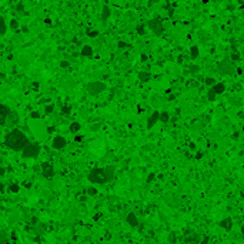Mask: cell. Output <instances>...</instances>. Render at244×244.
Instances as JSON below:
<instances>
[{"instance_id": "obj_16", "label": "cell", "mask_w": 244, "mask_h": 244, "mask_svg": "<svg viewBox=\"0 0 244 244\" xmlns=\"http://www.w3.org/2000/svg\"><path fill=\"white\" fill-rule=\"evenodd\" d=\"M137 77H139V80H140V82L147 83V82H150V79H151V74H150L149 71H139Z\"/></svg>"}, {"instance_id": "obj_9", "label": "cell", "mask_w": 244, "mask_h": 244, "mask_svg": "<svg viewBox=\"0 0 244 244\" xmlns=\"http://www.w3.org/2000/svg\"><path fill=\"white\" fill-rule=\"evenodd\" d=\"M10 113H12V110L6 106V104H2V114H0V123L3 124V126H6V121H7L9 116H10Z\"/></svg>"}, {"instance_id": "obj_31", "label": "cell", "mask_w": 244, "mask_h": 244, "mask_svg": "<svg viewBox=\"0 0 244 244\" xmlns=\"http://www.w3.org/2000/svg\"><path fill=\"white\" fill-rule=\"evenodd\" d=\"M9 190L12 191V193H19V186H17V184H10Z\"/></svg>"}, {"instance_id": "obj_29", "label": "cell", "mask_w": 244, "mask_h": 244, "mask_svg": "<svg viewBox=\"0 0 244 244\" xmlns=\"http://www.w3.org/2000/svg\"><path fill=\"white\" fill-rule=\"evenodd\" d=\"M137 33L140 34V36H144V34H146V30H144V25H140V26H137Z\"/></svg>"}, {"instance_id": "obj_21", "label": "cell", "mask_w": 244, "mask_h": 244, "mask_svg": "<svg viewBox=\"0 0 244 244\" xmlns=\"http://www.w3.org/2000/svg\"><path fill=\"white\" fill-rule=\"evenodd\" d=\"M170 120V113L169 112H162L160 113V121L162 123H167Z\"/></svg>"}, {"instance_id": "obj_8", "label": "cell", "mask_w": 244, "mask_h": 244, "mask_svg": "<svg viewBox=\"0 0 244 244\" xmlns=\"http://www.w3.org/2000/svg\"><path fill=\"white\" fill-rule=\"evenodd\" d=\"M41 173H43V176L47 177V178L53 177L54 170H53V167H51V164H50V163H43V164H41Z\"/></svg>"}, {"instance_id": "obj_30", "label": "cell", "mask_w": 244, "mask_h": 244, "mask_svg": "<svg viewBox=\"0 0 244 244\" xmlns=\"http://www.w3.org/2000/svg\"><path fill=\"white\" fill-rule=\"evenodd\" d=\"M97 34H99L97 30H87V36L89 37H97Z\"/></svg>"}, {"instance_id": "obj_20", "label": "cell", "mask_w": 244, "mask_h": 244, "mask_svg": "<svg viewBox=\"0 0 244 244\" xmlns=\"http://www.w3.org/2000/svg\"><path fill=\"white\" fill-rule=\"evenodd\" d=\"M80 123H77V121H73V123L70 124V127H69V130H70L71 133H77V132H80Z\"/></svg>"}, {"instance_id": "obj_15", "label": "cell", "mask_w": 244, "mask_h": 244, "mask_svg": "<svg viewBox=\"0 0 244 244\" xmlns=\"http://www.w3.org/2000/svg\"><path fill=\"white\" fill-rule=\"evenodd\" d=\"M83 57H91L93 56V49H91V46H83L82 47V51H80Z\"/></svg>"}, {"instance_id": "obj_41", "label": "cell", "mask_w": 244, "mask_h": 244, "mask_svg": "<svg viewBox=\"0 0 244 244\" xmlns=\"http://www.w3.org/2000/svg\"><path fill=\"white\" fill-rule=\"evenodd\" d=\"M147 60V56L146 54H141V62H146Z\"/></svg>"}, {"instance_id": "obj_45", "label": "cell", "mask_w": 244, "mask_h": 244, "mask_svg": "<svg viewBox=\"0 0 244 244\" xmlns=\"http://www.w3.org/2000/svg\"><path fill=\"white\" fill-rule=\"evenodd\" d=\"M243 70H244V67H243Z\"/></svg>"}, {"instance_id": "obj_5", "label": "cell", "mask_w": 244, "mask_h": 244, "mask_svg": "<svg viewBox=\"0 0 244 244\" xmlns=\"http://www.w3.org/2000/svg\"><path fill=\"white\" fill-rule=\"evenodd\" d=\"M106 89H107V87H106V84H104L103 82H90V83H87V86H86L87 93L91 96L100 94V93H103Z\"/></svg>"}, {"instance_id": "obj_28", "label": "cell", "mask_w": 244, "mask_h": 244, "mask_svg": "<svg viewBox=\"0 0 244 244\" xmlns=\"http://www.w3.org/2000/svg\"><path fill=\"white\" fill-rule=\"evenodd\" d=\"M6 30H7V26H6V21H4V19L2 17V32H0V34H2V36H4V34H6Z\"/></svg>"}, {"instance_id": "obj_22", "label": "cell", "mask_w": 244, "mask_h": 244, "mask_svg": "<svg viewBox=\"0 0 244 244\" xmlns=\"http://www.w3.org/2000/svg\"><path fill=\"white\" fill-rule=\"evenodd\" d=\"M207 99L210 100V101H214V100L217 99V94H215L214 91H213V90H211V89H210V90L207 91Z\"/></svg>"}, {"instance_id": "obj_42", "label": "cell", "mask_w": 244, "mask_h": 244, "mask_svg": "<svg viewBox=\"0 0 244 244\" xmlns=\"http://www.w3.org/2000/svg\"><path fill=\"white\" fill-rule=\"evenodd\" d=\"M44 23H46V25H51V21H50V19H46V20H44Z\"/></svg>"}, {"instance_id": "obj_18", "label": "cell", "mask_w": 244, "mask_h": 244, "mask_svg": "<svg viewBox=\"0 0 244 244\" xmlns=\"http://www.w3.org/2000/svg\"><path fill=\"white\" fill-rule=\"evenodd\" d=\"M112 12H110V9L109 6H103V10H101V20H107L109 17H110Z\"/></svg>"}, {"instance_id": "obj_6", "label": "cell", "mask_w": 244, "mask_h": 244, "mask_svg": "<svg viewBox=\"0 0 244 244\" xmlns=\"http://www.w3.org/2000/svg\"><path fill=\"white\" fill-rule=\"evenodd\" d=\"M146 26H147L156 36H160V34L164 33V26H163L160 19H150V20L146 23Z\"/></svg>"}, {"instance_id": "obj_36", "label": "cell", "mask_w": 244, "mask_h": 244, "mask_svg": "<svg viewBox=\"0 0 244 244\" xmlns=\"http://www.w3.org/2000/svg\"><path fill=\"white\" fill-rule=\"evenodd\" d=\"M190 69H191V70H190L191 73H197V71H199V69H200V67H199V66H191Z\"/></svg>"}, {"instance_id": "obj_13", "label": "cell", "mask_w": 244, "mask_h": 244, "mask_svg": "<svg viewBox=\"0 0 244 244\" xmlns=\"http://www.w3.org/2000/svg\"><path fill=\"white\" fill-rule=\"evenodd\" d=\"M126 221H127L132 227H137V224H139V220H137V215L134 213H128L127 217H126Z\"/></svg>"}, {"instance_id": "obj_24", "label": "cell", "mask_w": 244, "mask_h": 244, "mask_svg": "<svg viewBox=\"0 0 244 244\" xmlns=\"http://www.w3.org/2000/svg\"><path fill=\"white\" fill-rule=\"evenodd\" d=\"M10 29H12V30L19 29V21H17L16 19H12V20H10Z\"/></svg>"}, {"instance_id": "obj_12", "label": "cell", "mask_w": 244, "mask_h": 244, "mask_svg": "<svg viewBox=\"0 0 244 244\" xmlns=\"http://www.w3.org/2000/svg\"><path fill=\"white\" fill-rule=\"evenodd\" d=\"M19 114H17L16 112H12L10 113V116H9L7 121H6V126H16L17 123H19Z\"/></svg>"}, {"instance_id": "obj_3", "label": "cell", "mask_w": 244, "mask_h": 244, "mask_svg": "<svg viewBox=\"0 0 244 244\" xmlns=\"http://www.w3.org/2000/svg\"><path fill=\"white\" fill-rule=\"evenodd\" d=\"M217 70H219L220 74H223V76H233L234 73H237V67L233 64L231 59L226 57L217 64Z\"/></svg>"}, {"instance_id": "obj_2", "label": "cell", "mask_w": 244, "mask_h": 244, "mask_svg": "<svg viewBox=\"0 0 244 244\" xmlns=\"http://www.w3.org/2000/svg\"><path fill=\"white\" fill-rule=\"evenodd\" d=\"M89 181L93 184H104L109 181L107 173H106V167L104 169H93L89 173Z\"/></svg>"}, {"instance_id": "obj_34", "label": "cell", "mask_w": 244, "mask_h": 244, "mask_svg": "<svg viewBox=\"0 0 244 244\" xmlns=\"http://www.w3.org/2000/svg\"><path fill=\"white\" fill-rule=\"evenodd\" d=\"M231 60H233V62H237V60H240V56H238L237 53H233L231 54Z\"/></svg>"}, {"instance_id": "obj_43", "label": "cell", "mask_w": 244, "mask_h": 244, "mask_svg": "<svg viewBox=\"0 0 244 244\" xmlns=\"http://www.w3.org/2000/svg\"><path fill=\"white\" fill-rule=\"evenodd\" d=\"M241 234H243V238H244V226H241Z\"/></svg>"}, {"instance_id": "obj_33", "label": "cell", "mask_w": 244, "mask_h": 244, "mask_svg": "<svg viewBox=\"0 0 244 244\" xmlns=\"http://www.w3.org/2000/svg\"><path fill=\"white\" fill-rule=\"evenodd\" d=\"M69 66H70V64H69V62H67V60H63V62L60 63V67H63V69H67Z\"/></svg>"}, {"instance_id": "obj_10", "label": "cell", "mask_w": 244, "mask_h": 244, "mask_svg": "<svg viewBox=\"0 0 244 244\" xmlns=\"http://www.w3.org/2000/svg\"><path fill=\"white\" fill-rule=\"evenodd\" d=\"M158 120H160V112H153L151 114H150L149 120H147V127L149 128L154 127V124L157 123Z\"/></svg>"}, {"instance_id": "obj_19", "label": "cell", "mask_w": 244, "mask_h": 244, "mask_svg": "<svg viewBox=\"0 0 244 244\" xmlns=\"http://www.w3.org/2000/svg\"><path fill=\"white\" fill-rule=\"evenodd\" d=\"M199 54H200V50L197 46H191V49H190V56L191 59H197L199 57Z\"/></svg>"}, {"instance_id": "obj_23", "label": "cell", "mask_w": 244, "mask_h": 244, "mask_svg": "<svg viewBox=\"0 0 244 244\" xmlns=\"http://www.w3.org/2000/svg\"><path fill=\"white\" fill-rule=\"evenodd\" d=\"M204 83H206L207 86H211V87H213L215 83H217V80H215L214 77H207V79L204 80Z\"/></svg>"}, {"instance_id": "obj_1", "label": "cell", "mask_w": 244, "mask_h": 244, "mask_svg": "<svg viewBox=\"0 0 244 244\" xmlns=\"http://www.w3.org/2000/svg\"><path fill=\"white\" fill-rule=\"evenodd\" d=\"M29 143L30 141L27 139V136L21 130H17V128L9 132L6 134V137H4V144L7 146L9 149L14 150V151H23V149Z\"/></svg>"}, {"instance_id": "obj_44", "label": "cell", "mask_w": 244, "mask_h": 244, "mask_svg": "<svg viewBox=\"0 0 244 244\" xmlns=\"http://www.w3.org/2000/svg\"><path fill=\"white\" fill-rule=\"evenodd\" d=\"M207 243H208V238H207V237H206V238H204V240H203V244H207Z\"/></svg>"}, {"instance_id": "obj_38", "label": "cell", "mask_w": 244, "mask_h": 244, "mask_svg": "<svg viewBox=\"0 0 244 244\" xmlns=\"http://www.w3.org/2000/svg\"><path fill=\"white\" fill-rule=\"evenodd\" d=\"M32 117H33V119H39L40 116H39V113H37V112H33V113H32Z\"/></svg>"}, {"instance_id": "obj_7", "label": "cell", "mask_w": 244, "mask_h": 244, "mask_svg": "<svg viewBox=\"0 0 244 244\" xmlns=\"http://www.w3.org/2000/svg\"><path fill=\"white\" fill-rule=\"evenodd\" d=\"M66 144H67V140H66V139H64L63 136H56V137L53 139V143H51L53 149H56V150L64 149V147H66Z\"/></svg>"}, {"instance_id": "obj_25", "label": "cell", "mask_w": 244, "mask_h": 244, "mask_svg": "<svg viewBox=\"0 0 244 244\" xmlns=\"http://www.w3.org/2000/svg\"><path fill=\"white\" fill-rule=\"evenodd\" d=\"M70 112H71V107L70 106H67V104H64L62 107V113L64 114V116H67V114H70Z\"/></svg>"}, {"instance_id": "obj_40", "label": "cell", "mask_w": 244, "mask_h": 244, "mask_svg": "<svg viewBox=\"0 0 244 244\" xmlns=\"http://www.w3.org/2000/svg\"><path fill=\"white\" fill-rule=\"evenodd\" d=\"M74 140H76V141H82V140H83V136H76Z\"/></svg>"}, {"instance_id": "obj_27", "label": "cell", "mask_w": 244, "mask_h": 244, "mask_svg": "<svg viewBox=\"0 0 244 244\" xmlns=\"http://www.w3.org/2000/svg\"><path fill=\"white\" fill-rule=\"evenodd\" d=\"M16 10L19 13H23L25 12V4H23V2H19V3L16 4Z\"/></svg>"}, {"instance_id": "obj_17", "label": "cell", "mask_w": 244, "mask_h": 244, "mask_svg": "<svg viewBox=\"0 0 244 244\" xmlns=\"http://www.w3.org/2000/svg\"><path fill=\"white\" fill-rule=\"evenodd\" d=\"M114 171H116L114 166H107V167H106V173H107L109 181H110V180H113V177H114Z\"/></svg>"}, {"instance_id": "obj_11", "label": "cell", "mask_w": 244, "mask_h": 244, "mask_svg": "<svg viewBox=\"0 0 244 244\" xmlns=\"http://www.w3.org/2000/svg\"><path fill=\"white\" fill-rule=\"evenodd\" d=\"M220 227L224 228L226 231H230L233 227V219L231 217H226V219L221 220V223H220Z\"/></svg>"}, {"instance_id": "obj_14", "label": "cell", "mask_w": 244, "mask_h": 244, "mask_svg": "<svg viewBox=\"0 0 244 244\" xmlns=\"http://www.w3.org/2000/svg\"><path fill=\"white\" fill-rule=\"evenodd\" d=\"M211 90L214 91L217 96H219V94H223L224 91H226V84H224V83H215L214 86L211 87Z\"/></svg>"}, {"instance_id": "obj_37", "label": "cell", "mask_w": 244, "mask_h": 244, "mask_svg": "<svg viewBox=\"0 0 244 244\" xmlns=\"http://www.w3.org/2000/svg\"><path fill=\"white\" fill-rule=\"evenodd\" d=\"M2 244H6V233L2 231Z\"/></svg>"}, {"instance_id": "obj_32", "label": "cell", "mask_w": 244, "mask_h": 244, "mask_svg": "<svg viewBox=\"0 0 244 244\" xmlns=\"http://www.w3.org/2000/svg\"><path fill=\"white\" fill-rule=\"evenodd\" d=\"M87 193H89V196H96L97 194V190H96L94 187H90V189H87Z\"/></svg>"}, {"instance_id": "obj_35", "label": "cell", "mask_w": 244, "mask_h": 244, "mask_svg": "<svg viewBox=\"0 0 244 244\" xmlns=\"http://www.w3.org/2000/svg\"><path fill=\"white\" fill-rule=\"evenodd\" d=\"M127 47V43H124V41H119V49H126Z\"/></svg>"}, {"instance_id": "obj_26", "label": "cell", "mask_w": 244, "mask_h": 244, "mask_svg": "<svg viewBox=\"0 0 244 244\" xmlns=\"http://www.w3.org/2000/svg\"><path fill=\"white\" fill-rule=\"evenodd\" d=\"M54 110V106L53 104H47V106H44V113L46 114H50V113H53Z\"/></svg>"}, {"instance_id": "obj_4", "label": "cell", "mask_w": 244, "mask_h": 244, "mask_svg": "<svg viewBox=\"0 0 244 244\" xmlns=\"http://www.w3.org/2000/svg\"><path fill=\"white\" fill-rule=\"evenodd\" d=\"M39 154H40V146L37 143H29L21 151V156L25 158H36Z\"/></svg>"}, {"instance_id": "obj_39", "label": "cell", "mask_w": 244, "mask_h": 244, "mask_svg": "<svg viewBox=\"0 0 244 244\" xmlns=\"http://www.w3.org/2000/svg\"><path fill=\"white\" fill-rule=\"evenodd\" d=\"M244 73V70L243 69H240V67H238V69H237V74H243Z\"/></svg>"}]
</instances>
